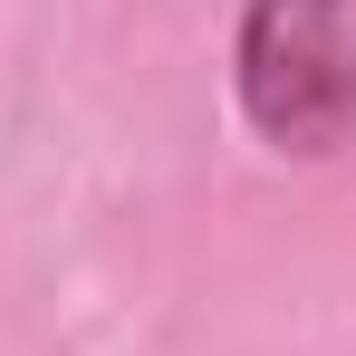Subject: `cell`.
Wrapping results in <instances>:
<instances>
[{"instance_id":"obj_1","label":"cell","mask_w":356,"mask_h":356,"mask_svg":"<svg viewBox=\"0 0 356 356\" xmlns=\"http://www.w3.org/2000/svg\"><path fill=\"white\" fill-rule=\"evenodd\" d=\"M232 106L270 154L298 164L356 145V0H241Z\"/></svg>"}]
</instances>
